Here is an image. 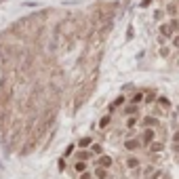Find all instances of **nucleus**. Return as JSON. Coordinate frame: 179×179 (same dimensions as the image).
Segmentation results:
<instances>
[{
  "instance_id": "f257e3e1",
  "label": "nucleus",
  "mask_w": 179,
  "mask_h": 179,
  "mask_svg": "<svg viewBox=\"0 0 179 179\" xmlns=\"http://www.w3.org/2000/svg\"><path fill=\"white\" fill-rule=\"evenodd\" d=\"M116 2H112V4H99V8H97V23H110V21H114V15H116Z\"/></svg>"
},
{
  "instance_id": "f03ea898",
  "label": "nucleus",
  "mask_w": 179,
  "mask_h": 179,
  "mask_svg": "<svg viewBox=\"0 0 179 179\" xmlns=\"http://www.w3.org/2000/svg\"><path fill=\"white\" fill-rule=\"evenodd\" d=\"M173 36H175V30L171 28V23H169V21L160 23V28H158V38H162V40L171 42V38H173Z\"/></svg>"
},
{
  "instance_id": "7ed1b4c3",
  "label": "nucleus",
  "mask_w": 179,
  "mask_h": 179,
  "mask_svg": "<svg viewBox=\"0 0 179 179\" xmlns=\"http://www.w3.org/2000/svg\"><path fill=\"white\" fill-rule=\"evenodd\" d=\"M152 141H156V131H154V129H143V133H141V143H143V145H150Z\"/></svg>"
},
{
  "instance_id": "20e7f679",
  "label": "nucleus",
  "mask_w": 179,
  "mask_h": 179,
  "mask_svg": "<svg viewBox=\"0 0 179 179\" xmlns=\"http://www.w3.org/2000/svg\"><path fill=\"white\" fill-rule=\"evenodd\" d=\"M8 61H11V48H6V46L2 45L0 46V68H4Z\"/></svg>"
},
{
  "instance_id": "39448f33",
  "label": "nucleus",
  "mask_w": 179,
  "mask_h": 179,
  "mask_svg": "<svg viewBox=\"0 0 179 179\" xmlns=\"http://www.w3.org/2000/svg\"><path fill=\"white\" fill-rule=\"evenodd\" d=\"M143 143H141V139H127L124 141V148L127 150H131V152H135V150H139Z\"/></svg>"
},
{
  "instance_id": "423d86ee",
  "label": "nucleus",
  "mask_w": 179,
  "mask_h": 179,
  "mask_svg": "<svg viewBox=\"0 0 179 179\" xmlns=\"http://www.w3.org/2000/svg\"><path fill=\"white\" fill-rule=\"evenodd\" d=\"M167 15L169 17H177L179 15V2H169L167 4Z\"/></svg>"
},
{
  "instance_id": "0eeeda50",
  "label": "nucleus",
  "mask_w": 179,
  "mask_h": 179,
  "mask_svg": "<svg viewBox=\"0 0 179 179\" xmlns=\"http://www.w3.org/2000/svg\"><path fill=\"white\" fill-rule=\"evenodd\" d=\"M158 124V120L154 118V116H145L143 118V129H152V127H156Z\"/></svg>"
},
{
  "instance_id": "6e6552de",
  "label": "nucleus",
  "mask_w": 179,
  "mask_h": 179,
  "mask_svg": "<svg viewBox=\"0 0 179 179\" xmlns=\"http://www.w3.org/2000/svg\"><path fill=\"white\" fill-rule=\"evenodd\" d=\"M99 167H103V169H110V167H112V158L101 154V156H99Z\"/></svg>"
},
{
  "instance_id": "1a4fd4ad",
  "label": "nucleus",
  "mask_w": 179,
  "mask_h": 179,
  "mask_svg": "<svg viewBox=\"0 0 179 179\" xmlns=\"http://www.w3.org/2000/svg\"><path fill=\"white\" fill-rule=\"evenodd\" d=\"M108 175H110L108 169H103V167H97V169H95V177L97 179H108Z\"/></svg>"
},
{
  "instance_id": "9d476101",
  "label": "nucleus",
  "mask_w": 179,
  "mask_h": 179,
  "mask_svg": "<svg viewBox=\"0 0 179 179\" xmlns=\"http://www.w3.org/2000/svg\"><path fill=\"white\" fill-rule=\"evenodd\" d=\"M139 164H141L139 158H135V156H129V158H127V167H129V169H137Z\"/></svg>"
},
{
  "instance_id": "9b49d317",
  "label": "nucleus",
  "mask_w": 179,
  "mask_h": 179,
  "mask_svg": "<svg viewBox=\"0 0 179 179\" xmlns=\"http://www.w3.org/2000/svg\"><path fill=\"white\" fill-rule=\"evenodd\" d=\"M162 148H164L162 141H152V143H150V152H154V154H156V152H162Z\"/></svg>"
},
{
  "instance_id": "f8f14e48",
  "label": "nucleus",
  "mask_w": 179,
  "mask_h": 179,
  "mask_svg": "<svg viewBox=\"0 0 179 179\" xmlns=\"http://www.w3.org/2000/svg\"><path fill=\"white\" fill-rule=\"evenodd\" d=\"M171 48H173V46H169V45H162L160 48H158L160 57H162V59H167V57H169V53H171Z\"/></svg>"
},
{
  "instance_id": "ddd939ff",
  "label": "nucleus",
  "mask_w": 179,
  "mask_h": 179,
  "mask_svg": "<svg viewBox=\"0 0 179 179\" xmlns=\"http://www.w3.org/2000/svg\"><path fill=\"white\" fill-rule=\"evenodd\" d=\"M137 112H139V108H137L135 103H131V105H127V108H124V114H127V116H135Z\"/></svg>"
},
{
  "instance_id": "4468645a",
  "label": "nucleus",
  "mask_w": 179,
  "mask_h": 179,
  "mask_svg": "<svg viewBox=\"0 0 179 179\" xmlns=\"http://www.w3.org/2000/svg\"><path fill=\"white\" fill-rule=\"evenodd\" d=\"M78 145H80V148H91V145H93V139H91V137H82V139L78 141Z\"/></svg>"
},
{
  "instance_id": "2eb2a0df",
  "label": "nucleus",
  "mask_w": 179,
  "mask_h": 179,
  "mask_svg": "<svg viewBox=\"0 0 179 179\" xmlns=\"http://www.w3.org/2000/svg\"><path fill=\"white\" fill-rule=\"evenodd\" d=\"M143 97H145V95H143V91H139V93H135V95H133V99H131V103H135V105H137L139 101H143Z\"/></svg>"
},
{
  "instance_id": "dca6fc26",
  "label": "nucleus",
  "mask_w": 179,
  "mask_h": 179,
  "mask_svg": "<svg viewBox=\"0 0 179 179\" xmlns=\"http://www.w3.org/2000/svg\"><path fill=\"white\" fill-rule=\"evenodd\" d=\"M156 101H158V105H162V108H164V110H167V108H171V101H169V99H167V97H158V99H156Z\"/></svg>"
},
{
  "instance_id": "f3484780",
  "label": "nucleus",
  "mask_w": 179,
  "mask_h": 179,
  "mask_svg": "<svg viewBox=\"0 0 179 179\" xmlns=\"http://www.w3.org/2000/svg\"><path fill=\"white\" fill-rule=\"evenodd\" d=\"M91 152L97 154V156H101V154H103V148H101L99 143H93V145H91Z\"/></svg>"
},
{
  "instance_id": "a211bd4d",
  "label": "nucleus",
  "mask_w": 179,
  "mask_h": 179,
  "mask_svg": "<svg viewBox=\"0 0 179 179\" xmlns=\"http://www.w3.org/2000/svg\"><path fill=\"white\" fill-rule=\"evenodd\" d=\"M154 99H156V91H150V93L143 97V101H145V103H152Z\"/></svg>"
},
{
  "instance_id": "6ab92c4d",
  "label": "nucleus",
  "mask_w": 179,
  "mask_h": 179,
  "mask_svg": "<svg viewBox=\"0 0 179 179\" xmlns=\"http://www.w3.org/2000/svg\"><path fill=\"white\" fill-rule=\"evenodd\" d=\"M110 122H112V116H103V118L99 120V127H101V129H105Z\"/></svg>"
},
{
  "instance_id": "aec40b11",
  "label": "nucleus",
  "mask_w": 179,
  "mask_h": 179,
  "mask_svg": "<svg viewBox=\"0 0 179 179\" xmlns=\"http://www.w3.org/2000/svg\"><path fill=\"white\" fill-rule=\"evenodd\" d=\"M74 169H76L78 173H85V169H87V164H85V160H78V162L74 164Z\"/></svg>"
},
{
  "instance_id": "412c9836",
  "label": "nucleus",
  "mask_w": 179,
  "mask_h": 179,
  "mask_svg": "<svg viewBox=\"0 0 179 179\" xmlns=\"http://www.w3.org/2000/svg\"><path fill=\"white\" fill-rule=\"evenodd\" d=\"M171 46H173L175 51H179V34H175V36L171 38Z\"/></svg>"
},
{
  "instance_id": "4be33fe9",
  "label": "nucleus",
  "mask_w": 179,
  "mask_h": 179,
  "mask_svg": "<svg viewBox=\"0 0 179 179\" xmlns=\"http://www.w3.org/2000/svg\"><path fill=\"white\" fill-rule=\"evenodd\" d=\"M91 154H93V152H85V150H82V152H78V160H87Z\"/></svg>"
},
{
  "instance_id": "5701e85b",
  "label": "nucleus",
  "mask_w": 179,
  "mask_h": 179,
  "mask_svg": "<svg viewBox=\"0 0 179 179\" xmlns=\"http://www.w3.org/2000/svg\"><path fill=\"white\" fill-rule=\"evenodd\" d=\"M122 101H124V97H118V99H116V101H114V103L110 105V110H114V108H118V105H120Z\"/></svg>"
},
{
  "instance_id": "b1692460",
  "label": "nucleus",
  "mask_w": 179,
  "mask_h": 179,
  "mask_svg": "<svg viewBox=\"0 0 179 179\" xmlns=\"http://www.w3.org/2000/svg\"><path fill=\"white\" fill-rule=\"evenodd\" d=\"M137 124V118L135 116H129V120H127V127H135Z\"/></svg>"
},
{
  "instance_id": "393cba45",
  "label": "nucleus",
  "mask_w": 179,
  "mask_h": 179,
  "mask_svg": "<svg viewBox=\"0 0 179 179\" xmlns=\"http://www.w3.org/2000/svg\"><path fill=\"white\" fill-rule=\"evenodd\" d=\"M133 34H135L133 25H129V32H127V38H129V40H131V38H133Z\"/></svg>"
},
{
  "instance_id": "a878e982",
  "label": "nucleus",
  "mask_w": 179,
  "mask_h": 179,
  "mask_svg": "<svg viewBox=\"0 0 179 179\" xmlns=\"http://www.w3.org/2000/svg\"><path fill=\"white\" fill-rule=\"evenodd\" d=\"M150 2H152V0H141V6H143V8H145V6H150Z\"/></svg>"
},
{
  "instance_id": "bb28decb",
  "label": "nucleus",
  "mask_w": 179,
  "mask_h": 179,
  "mask_svg": "<svg viewBox=\"0 0 179 179\" xmlns=\"http://www.w3.org/2000/svg\"><path fill=\"white\" fill-rule=\"evenodd\" d=\"M173 150H175V154H179V143H175V141H173Z\"/></svg>"
},
{
  "instance_id": "cd10ccee",
  "label": "nucleus",
  "mask_w": 179,
  "mask_h": 179,
  "mask_svg": "<svg viewBox=\"0 0 179 179\" xmlns=\"http://www.w3.org/2000/svg\"><path fill=\"white\" fill-rule=\"evenodd\" d=\"M173 141H175V143H179V131L175 135H173Z\"/></svg>"
},
{
  "instance_id": "c85d7f7f",
  "label": "nucleus",
  "mask_w": 179,
  "mask_h": 179,
  "mask_svg": "<svg viewBox=\"0 0 179 179\" xmlns=\"http://www.w3.org/2000/svg\"><path fill=\"white\" fill-rule=\"evenodd\" d=\"M82 179H91V173H82Z\"/></svg>"
},
{
  "instance_id": "c756f323",
  "label": "nucleus",
  "mask_w": 179,
  "mask_h": 179,
  "mask_svg": "<svg viewBox=\"0 0 179 179\" xmlns=\"http://www.w3.org/2000/svg\"><path fill=\"white\" fill-rule=\"evenodd\" d=\"M177 112H179V105H177Z\"/></svg>"
}]
</instances>
